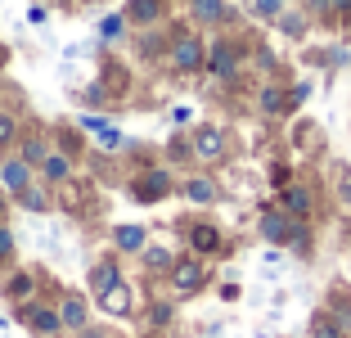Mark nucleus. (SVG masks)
I'll list each match as a JSON object with an SVG mask.
<instances>
[{"mask_svg": "<svg viewBox=\"0 0 351 338\" xmlns=\"http://www.w3.org/2000/svg\"><path fill=\"white\" fill-rule=\"evenodd\" d=\"M203 41L198 36H180V41L171 45V68L176 72H194V68H203Z\"/></svg>", "mask_w": 351, "mask_h": 338, "instance_id": "obj_1", "label": "nucleus"}, {"mask_svg": "<svg viewBox=\"0 0 351 338\" xmlns=\"http://www.w3.org/2000/svg\"><path fill=\"white\" fill-rule=\"evenodd\" d=\"M167 190H171V176L149 172V176H140V185H135V199H140V203H154V199H162Z\"/></svg>", "mask_w": 351, "mask_h": 338, "instance_id": "obj_2", "label": "nucleus"}, {"mask_svg": "<svg viewBox=\"0 0 351 338\" xmlns=\"http://www.w3.org/2000/svg\"><path fill=\"white\" fill-rule=\"evenodd\" d=\"M207 68L217 72V77H234V68H239V54L230 50L226 41H217V45H212V54H207Z\"/></svg>", "mask_w": 351, "mask_h": 338, "instance_id": "obj_3", "label": "nucleus"}, {"mask_svg": "<svg viewBox=\"0 0 351 338\" xmlns=\"http://www.w3.org/2000/svg\"><path fill=\"white\" fill-rule=\"evenodd\" d=\"M171 280H176V289H180V293H194V289L203 284V267H198V262H176V267H171Z\"/></svg>", "mask_w": 351, "mask_h": 338, "instance_id": "obj_4", "label": "nucleus"}, {"mask_svg": "<svg viewBox=\"0 0 351 338\" xmlns=\"http://www.w3.org/2000/svg\"><path fill=\"white\" fill-rule=\"evenodd\" d=\"M27 163H23V158H10V163L0 167V181H5V190H14V194H23V190H27Z\"/></svg>", "mask_w": 351, "mask_h": 338, "instance_id": "obj_5", "label": "nucleus"}, {"mask_svg": "<svg viewBox=\"0 0 351 338\" xmlns=\"http://www.w3.org/2000/svg\"><path fill=\"white\" fill-rule=\"evenodd\" d=\"M261 235H266L270 244H284V239L293 235V216H284V212H270L266 221H261Z\"/></svg>", "mask_w": 351, "mask_h": 338, "instance_id": "obj_6", "label": "nucleus"}, {"mask_svg": "<svg viewBox=\"0 0 351 338\" xmlns=\"http://www.w3.org/2000/svg\"><path fill=\"white\" fill-rule=\"evenodd\" d=\"M126 19L131 23H158L162 19V0H131L126 5Z\"/></svg>", "mask_w": 351, "mask_h": 338, "instance_id": "obj_7", "label": "nucleus"}, {"mask_svg": "<svg viewBox=\"0 0 351 338\" xmlns=\"http://www.w3.org/2000/svg\"><path fill=\"white\" fill-rule=\"evenodd\" d=\"M284 212H289V216H306L311 212V190L289 185V190H284Z\"/></svg>", "mask_w": 351, "mask_h": 338, "instance_id": "obj_8", "label": "nucleus"}, {"mask_svg": "<svg viewBox=\"0 0 351 338\" xmlns=\"http://www.w3.org/2000/svg\"><path fill=\"white\" fill-rule=\"evenodd\" d=\"M221 149H226V135L221 131H198V140H194L198 158H221Z\"/></svg>", "mask_w": 351, "mask_h": 338, "instance_id": "obj_9", "label": "nucleus"}, {"mask_svg": "<svg viewBox=\"0 0 351 338\" xmlns=\"http://www.w3.org/2000/svg\"><path fill=\"white\" fill-rule=\"evenodd\" d=\"M113 239H117L122 253H140V248H145V230H140V225H117Z\"/></svg>", "mask_w": 351, "mask_h": 338, "instance_id": "obj_10", "label": "nucleus"}, {"mask_svg": "<svg viewBox=\"0 0 351 338\" xmlns=\"http://www.w3.org/2000/svg\"><path fill=\"white\" fill-rule=\"evenodd\" d=\"M189 244H194V253H217L221 235L212 230V225H194V230H189Z\"/></svg>", "mask_w": 351, "mask_h": 338, "instance_id": "obj_11", "label": "nucleus"}, {"mask_svg": "<svg viewBox=\"0 0 351 338\" xmlns=\"http://www.w3.org/2000/svg\"><path fill=\"white\" fill-rule=\"evenodd\" d=\"M59 320H63L68 329H82V325H86V302H82V297H63Z\"/></svg>", "mask_w": 351, "mask_h": 338, "instance_id": "obj_12", "label": "nucleus"}, {"mask_svg": "<svg viewBox=\"0 0 351 338\" xmlns=\"http://www.w3.org/2000/svg\"><path fill=\"white\" fill-rule=\"evenodd\" d=\"M86 126H90V131L99 135V144H104V149H122V131H117V126L99 122V117H86Z\"/></svg>", "mask_w": 351, "mask_h": 338, "instance_id": "obj_13", "label": "nucleus"}, {"mask_svg": "<svg viewBox=\"0 0 351 338\" xmlns=\"http://www.w3.org/2000/svg\"><path fill=\"white\" fill-rule=\"evenodd\" d=\"M27 320H32V329H41V334H54V329H63L59 311H45V307H32Z\"/></svg>", "mask_w": 351, "mask_h": 338, "instance_id": "obj_14", "label": "nucleus"}, {"mask_svg": "<svg viewBox=\"0 0 351 338\" xmlns=\"http://www.w3.org/2000/svg\"><path fill=\"white\" fill-rule=\"evenodd\" d=\"M41 172H45V181H68V172H73V163H68L63 154H45Z\"/></svg>", "mask_w": 351, "mask_h": 338, "instance_id": "obj_15", "label": "nucleus"}, {"mask_svg": "<svg viewBox=\"0 0 351 338\" xmlns=\"http://www.w3.org/2000/svg\"><path fill=\"white\" fill-rule=\"evenodd\" d=\"M185 194L194 199V203H212V199H217V185L207 181V176H194V181L185 185Z\"/></svg>", "mask_w": 351, "mask_h": 338, "instance_id": "obj_16", "label": "nucleus"}, {"mask_svg": "<svg viewBox=\"0 0 351 338\" xmlns=\"http://www.w3.org/2000/svg\"><path fill=\"white\" fill-rule=\"evenodd\" d=\"M90 280H95V293H99V297L108 293L113 284H122V280H117V267H113V262H104V267H95V275H90Z\"/></svg>", "mask_w": 351, "mask_h": 338, "instance_id": "obj_17", "label": "nucleus"}, {"mask_svg": "<svg viewBox=\"0 0 351 338\" xmlns=\"http://www.w3.org/2000/svg\"><path fill=\"white\" fill-rule=\"evenodd\" d=\"M126 302H131V293H126V284H113L108 293H104V311H113V316H122Z\"/></svg>", "mask_w": 351, "mask_h": 338, "instance_id": "obj_18", "label": "nucleus"}, {"mask_svg": "<svg viewBox=\"0 0 351 338\" xmlns=\"http://www.w3.org/2000/svg\"><path fill=\"white\" fill-rule=\"evenodd\" d=\"M194 14L203 23H217V19H226V5L221 0H194Z\"/></svg>", "mask_w": 351, "mask_h": 338, "instance_id": "obj_19", "label": "nucleus"}, {"mask_svg": "<svg viewBox=\"0 0 351 338\" xmlns=\"http://www.w3.org/2000/svg\"><path fill=\"white\" fill-rule=\"evenodd\" d=\"M261 109H266V113H284V109H289V100H284L279 86H266V91H261Z\"/></svg>", "mask_w": 351, "mask_h": 338, "instance_id": "obj_20", "label": "nucleus"}, {"mask_svg": "<svg viewBox=\"0 0 351 338\" xmlns=\"http://www.w3.org/2000/svg\"><path fill=\"white\" fill-rule=\"evenodd\" d=\"M23 163H27V167H36V163H45V144L41 140H23Z\"/></svg>", "mask_w": 351, "mask_h": 338, "instance_id": "obj_21", "label": "nucleus"}, {"mask_svg": "<svg viewBox=\"0 0 351 338\" xmlns=\"http://www.w3.org/2000/svg\"><path fill=\"white\" fill-rule=\"evenodd\" d=\"M122 23H126L122 14H113V19H104V23H99V36H104V41H117V36H122Z\"/></svg>", "mask_w": 351, "mask_h": 338, "instance_id": "obj_22", "label": "nucleus"}, {"mask_svg": "<svg viewBox=\"0 0 351 338\" xmlns=\"http://www.w3.org/2000/svg\"><path fill=\"white\" fill-rule=\"evenodd\" d=\"M279 27L289 32V36H302V32H306V19H302V14H279Z\"/></svg>", "mask_w": 351, "mask_h": 338, "instance_id": "obj_23", "label": "nucleus"}, {"mask_svg": "<svg viewBox=\"0 0 351 338\" xmlns=\"http://www.w3.org/2000/svg\"><path fill=\"white\" fill-rule=\"evenodd\" d=\"M284 5H289V0H257L252 10H257L261 19H279V14H284Z\"/></svg>", "mask_w": 351, "mask_h": 338, "instance_id": "obj_24", "label": "nucleus"}, {"mask_svg": "<svg viewBox=\"0 0 351 338\" xmlns=\"http://www.w3.org/2000/svg\"><path fill=\"white\" fill-rule=\"evenodd\" d=\"M23 203H27L32 212H41V207H45V194H41V190H32V185H27V190H23Z\"/></svg>", "mask_w": 351, "mask_h": 338, "instance_id": "obj_25", "label": "nucleus"}, {"mask_svg": "<svg viewBox=\"0 0 351 338\" xmlns=\"http://www.w3.org/2000/svg\"><path fill=\"white\" fill-rule=\"evenodd\" d=\"M14 131H19V126H14V117H10V113H0V144H10Z\"/></svg>", "mask_w": 351, "mask_h": 338, "instance_id": "obj_26", "label": "nucleus"}, {"mask_svg": "<svg viewBox=\"0 0 351 338\" xmlns=\"http://www.w3.org/2000/svg\"><path fill=\"white\" fill-rule=\"evenodd\" d=\"M145 262H149V267H167V262H171V253H167V248H149Z\"/></svg>", "mask_w": 351, "mask_h": 338, "instance_id": "obj_27", "label": "nucleus"}, {"mask_svg": "<svg viewBox=\"0 0 351 338\" xmlns=\"http://www.w3.org/2000/svg\"><path fill=\"white\" fill-rule=\"evenodd\" d=\"M315 338H342L333 320H315Z\"/></svg>", "mask_w": 351, "mask_h": 338, "instance_id": "obj_28", "label": "nucleus"}, {"mask_svg": "<svg viewBox=\"0 0 351 338\" xmlns=\"http://www.w3.org/2000/svg\"><path fill=\"white\" fill-rule=\"evenodd\" d=\"M10 253H14V235L0 225V257H10Z\"/></svg>", "mask_w": 351, "mask_h": 338, "instance_id": "obj_29", "label": "nucleus"}, {"mask_svg": "<svg viewBox=\"0 0 351 338\" xmlns=\"http://www.w3.org/2000/svg\"><path fill=\"white\" fill-rule=\"evenodd\" d=\"M338 199H342V207H351V176H342V185H338Z\"/></svg>", "mask_w": 351, "mask_h": 338, "instance_id": "obj_30", "label": "nucleus"}, {"mask_svg": "<svg viewBox=\"0 0 351 338\" xmlns=\"http://www.w3.org/2000/svg\"><path fill=\"white\" fill-rule=\"evenodd\" d=\"M27 289H32V280H27V275H19V280H14V284H10V293H14V297H23V293H27Z\"/></svg>", "mask_w": 351, "mask_h": 338, "instance_id": "obj_31", "label": "nucleus"}, {"mask_svg": "<svg viewBox=\"0 0 351 338\" xmlns=\"http://www.w3.org/2000/svg\"><path fill=\"white\" fill-rule=\"evenodd\" d=\"M333 10H342V14H347V10H351V0H333Z\"/></svg>", "mask_w": 351, "mask_h": 338, "instance_id": "obj_32", "label": "nucleus"}, {"mask_svg": "<svg viewBox=\"0 0 351 338\" xmlns=\"http://www.w3.org/2000/svg\"><path fill=\"white\" fill-rule=\"evenodd\" d=\"M0 221H5V194H0Z\"/></svg>", "mask_w": 351, "mask_h": 338, "instance_id": "obj_33", "label": "nucleus"}]
</instances>
